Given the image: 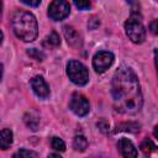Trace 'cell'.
Returning <instances> with one entry per match:
<instances>
[{
  "instance_id": "52a82bcc",
  "label": "cell",
  "mask_w": 158,
  "mask_h": 158,
  "mask_svg": "<svg viewBox=\"0 0 158 158\" xmlns=\"http://www.w3.org/2000/svg\"><path fill=\"white\" fill-rule=\"evenodd\" d=\"M69 107L78 116H85L90 110L88 99L84 95L79 94V93H74L72 95V99H70V102H69Z\"/></svg>"
},
{
  "instance_id": "3957f363",
  "label": "cell",
  "mask_w": 158,
  "mask_h": 158,
  "mask_svg": "<svg viewBox=\"0 0 158 158\" xmlns=\"http://www.w3.org/2000/svg\"><path fill=\"white\" fill-rule=\"evenodd\" d=\"M125 30H126L127 37L133 43H142L144 41V38H146L144 26H143L141 19L137 15H135V14H132L131 17L126 21Z\"/></svg>"
},
{
  "instance_id": "7402d4cb",
  "label": "cell",
  "mask_w": 158,
  "mask_h": 158,
  "mask_svg": "<svg viewBox=\"0 0 158 158\" xmlns=\"http://www.w3.org/2000/svg\"><path fill=\"white\" fill-rule=\"evenodd\" d=\"M98 127L100 128V131H102V132H107L110 126H109V123H107L105 120H101V121L98 122Z\"/></svg>"
},
{
  "instance_id": "5bb4252c",
  "label": "cell",
  "mask_w": 158,
  "mask_h": 158,
  "mask_svg": "<svg viewBox=\"0 0 158 158\" xmlns=\"http://www.w3.org/2000/svg\"><path fill=\"white\" fill-rule=\"evenodd\" d=\"M73 147L75 151H79V152H83L88 147V141L84 136L79 135V136H75L74 139H73Z\"/></svg>"
},
{
  "instance_id": "277c9868",
  "label": "cell",
  "mask_w": 158,
  "mask_h": 158,
  "mask_svg": "<svg viewBox=\"0 0 158 158\" xmlns=\"http://www.w3.org/2000/svg\"><path fill=\"white\" fill-rule=\"evenodd\" d=\"M67 74L69 79L77 85H85L89 80L86 67L78 60H70L67 64Z\"/></svg>"
},
{
  "instance_id": "9c48e42d",
  "label": "cell",
  "mask_w": 158,
  "mask_h": 158,
  "mask_svg": "<svg viewBox=\"0 0 158 158\" xmlns=\"http://www.w3.org/2000/svg\"><path fill=\"white\" fill-rule=\"evenodd\" d=\"M63 33H64V37H65L67 42L72 47H80L81 46V38H80L79 33L77 32V30H74L72 26H64L63 27Z\"/></svg>"
},
{
  "instance_id": "d6986e66",
  "label": "cell",
  "mask_w": 158,
  "mask_h": 158,
  "mask_svg": "<svg viewBox=\"0 0 158 158\" xmlns=\"http://www.w3.org/2000/svg\"><path fill=\"white\" fill-rule=\"evenodd\" d=\"M12 157H14V158H17V157H20V158H22V157H33V158H36V157H37V153L33 152V151L20 149V151H19L17 153H15Z\"/></svg>"
},
{
  "instance_id": "603a6c76",
  "label": "cell",
  "mask_w": 158,
  "mask_h": 158,
  "mask_svg": "<svg viewBox=\"0 0 158 158\" xmlns=\"http://www.w3.org/2000/svg\"><path fill=\"white\" fill-rule=\"evenodd\" d=\"M149 30H151L152 33L158 35V19H156V20H153V21L151 22V25H149Z\"/></svg>"
},
{
  "instance_id": "4316f807",
  "label": "cell",
  "mask_w": 158,
  "mask_h": 158,
  "mask_svg": "<svg viewBox=\"0 0 158 158\" xmlns=\"http://www.w3.org/2000/svg\"><path fill=\"white\" fill-rule=\"evenodd\" d=\"M126 1H127L128 4H135V2H136V0H126Z\"/></svg>"
},
{
  "instance_id": "cb8c5ba5",
  "label": "cell",
  "mask_w": 158,
  "mask_h": 158,
  "mask_svg": "<svg viewBox=\"0 0 158 158\" xmlns=\"http://www.w3.org/2000/svg\"><path fill=\"white\" fill-rule=\"evenodd\" d=\"M21 1L26 5H30V6H38L41 2V0H21Z\"/></svg>"
},
{
  "instance_id": "ac0fdd59",
  "label": "cell",
  "mask_w": 158,
  "mask_h": 158,
  "mask_svg": "<svg viewBox=\"0 0 158 158\" xmlns=\"http://www.w3.org/2000/svg\"><path fill=\"white\" fill-rule=\"evenodd\" d=\"M27 54H28L30 57H32L33 59H36V60H43V59H44L43 52H41L40 49H36V48L28 49V51H27Z\"/></svg>"
},
{
  "instance_id": "8fae6325",
  "label": "cell",
  "mask_w": 158,
  "mask_h": 158,
  "mask_svg": "<svg viewBox=\"0 0 158 158\" xmlns=\"http://www.w3.org/2000/svg\"><path fill=\"white\" fill-rule=\"evenodd\" d=\"M12 143V132L9 128H2L1 130V138H0V144L2 149H7Z\"/></svg>"
},
{
  "instance_id": "44dd1931",
  "label": "cell",
  "mask_w": 158,
  "mask_h": 158,
  "mask_svg": "<svg viewBox=\"0 0 158 158\" xmlns=\"http://www.w3.org/2000/svg\"><path fill=\"white\" fill-rule=\"evenodd\" d=\"M99 25H100V21H99V19H96V17H91V19L88 21V27L91 28V30H95L96 27H99Z\"/></svg>"
},
{
  "instance_id": "ffe728a7",
  "label": "cell",
  "mask_w": 158,
  "mask_h": 158,
  "mask_svg": "<svg viewBox=\"0 0 158 158\" xmlns=\"http://www.w3.org/2000/svg\"><path fill=\"white\" fill-rule=\"evenodd\" d=\"M73 1L79 10H86L90 6V0H73Z\"/></svg>"
},
{
  "instance_id": "e0dca14e",
  "label": "cell",
  "mask_w": 158,
  "mask_h": 158,
  "mask_svg": "<svg viewBox=\"0 0 158 158\" xmlns=\"http://www.w3.org/2000/svg\"><path fill=\"white\" fill-rule=\"evenodd\" d=\"M51 144H52V148L56 149V151H58V152L65 151V143H64L63 139L59 138V137H53Z\"/></svg>"
},
{
  "instance_id": "2e32d148",
  "label": "cell",
  "mask_w": 158,
  "mask_h": 158,
  "mask_svg": "<svg viewBox=\"0 0 158 158\" xmlns=\"http://www.w3.org/2000/svg\"><path fill=\"white\" fill-rule=\"evenodd\" d=\"M139 130V125L135 123V122H130V123H121L117 126V131H130V132H136Z\"/></svg>"
},
{
  "instance_id": "8992f818",
  "label": "cell",
  "mask_w": 158,
  "mask_h": 158,
  "mask_svg": "<svg viewBox=\"0 0 158 158\" xmlns=\"http://www.w3.org/2000/svg\"><path fill=\"white\" fill-rule=\"evenodd\" d=\"M114 63V54L109 51H100L93 58V67L95 72L104 73Z\"/></svg>"
},
{
  "instance_id": "6da1fadb",
  "label": "cell",
  "mask_w": 158,
  "mask_h": 158,
  "mask_svg": "<svg viewBox=\"0 0 158 158\" xmlns=\"http://www.w3.org/2000/svg\"><path fill=\"white\" fill-rule=\"evenodd\" d=\"M111 94L114 105L121 114L133 115L142 107L143 98L138 79L126 65H121L115 72L111 81Z\"/></svg>"
},
{
  "instance_id": "83f0119b",
  "label": "cell",
  "mask_w": 158,
  "mask_h": 158,
  "mask_svg": "<svg viewBox=\"0 0 158 158\" xmlns=\"http://www.w3.org/2000/svg\"><path fill=\"white\" fill-rule=\"evenodd\" d=\"M49 157H59V154H49Z\"/></svg>"
},
{
  "instance_id": "9a60e30c",
  "label": "cell",
  "mask_w": 158,
  "mask_h": 158,
  "mask_svg": "<svg viewBox=\"0 0 158 158\" xmlns=\"http://www.w3.org/2000/svg\"><path fill=\"white\" fill-rule=\"evenodd\" d=\"M141 151L146 154V156H148V154H151L153 151H156L157 149V147L153 144V142L152 141H149V139H144L142 143H141Z\"/></svg>"
},
{
  "instance_id": "ba28073f",
  "label": "cell",
  "mask_w": 158,
  "mask_h": 158,
  "mask_svg": "<svg viewBox=\"0 0 158 158\" xmlns=\"http://www.w3.org/2000/svg\"><path fill=\"white\" fill-rule=\"evenodd\" d=\"M31 88H32L33 93L42 99H46L49 96V88H48L47 83L44 81V79L40 75L31 79Z\"/></svg>"
},
{
  "instance_id": "484cf974",
  "label": "cell",
  "mask_w": 158,
  "mask_h": 158,
  "mask_svg": "<svg viewBox=\"0 0 158 158\" xmlns=\"http://www.w3.org/2000/svg\"><path fill=\"white\" fill-rule=\"evenodd\" d=\"M153 135H154V137L158 139V125H157V126H154V130H153Z\"/></svg>"
},
{
  "instance_id": "30bf717a",
  "label": "cell",
  "mask_w": 158,
  "mask_h": 158,
  "mask_svg": "<svg viewBox=\"0 0 158 158\" xmlns=\"http://www.w3.org/2000/svg\"><path fill=\"white\" fill-rule=\"evenodd\" d=\"M117 148L123 157H136L137 156V151H136L133 143L128 138H121L117 143Z\"/></svg>"
},
{
  "instance_id": "5b68a950",
  "label": "cell",
  "mask_w": 158,
  "mask_h": 158,
  "mask_svg": "<svg viewBox=\"0 0 158 158\" xmlns=\"http://www.w3.org/2000/svg\"><path fill=\"white\" fill-rule=\"evenodd\" d=\"M70 6L65 0H53L48 7V16L54 21H60L69 15Z\"/></svg>"
},
{
  "instance_id": "4fadbf2b",
  "label": "cell",
  "mask_w": 158,
  "mask_h": 158,
  "mask_svg": "<svg viewBox=\"0 0 158 158\" xmlns=\"http://www.w3.org/2000/svg\"><path fill=\"white\" fill-rule=\"evenodd\" d=\"M23 121H25V123H26L31 130H33V131L37 130L40 120H38V116H37L36 114H33V112H27V114L23 116Z\"/></svg>"
},
{
  "instance_id": "7a4b0ae2",
  "label": "cell",
  "mask_w": 158,
  "mask_h": 158,
  "mask_svg": "<svg viewBox=\"0 0 158 158\" xmlns=\"http://www.w3.org/2000/svg\"><path fill=\"white\" fill-rule=\"evenodd\" d=\"M11 26L15 35L25 42H32L37 37L38 27L36 17L28 11L16 10L11 17Z\"/></svg>"
},
{
  "instance_id": "7c38bea8",
  "label": "cell",
  "mask_w": 158,
  "mask_h": 158,
  "mask_svg": "<svg viewBox=\"0 0 158 158\" xmlns=\"http://www.w3.org/2000/svg\"><path fill=\"white\" fill-rule=\"evenodd\" d=\"M59 44H60V38H59V36H58V33H57L56 31H52V32L43 40V46H44V47L52 48V47H57V46H59Z\"/></svg>"
},
{
  "instance_id": "d4e9b609",
  "label": "cell",
  "mask_w": 158,
  "mask_h": 158,
  "mask_svg": "<svg viewBox=\"0 0 158 158\" xmlns=\"http://www.w3.org/2000/svg\"><path fill=\"white\" fill-rule=\"evenodd\" d=\"M154 63H156V68L158 73V51H154Z\"/></svg>"
}]
</instances>
